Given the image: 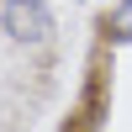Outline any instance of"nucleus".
<instances>
[{
	"mask_svg": "<svg viewBox=\"0 0 132 132\" xmlns=\"http://www.w3.org/2000/svg\"><path fill=\"white\" fill-rule=\"evenodd\" d=\"M0 27H5L11 42L32 48V42L53 37V11L42 5V0H0Z\"/></svg>",
	"mask_w": 132,
	"mask_h": 132,
	"instance_id": "1",
	"label": "nucleus"
},
{
	"mask_svg": "<svg viewBox=\"0 0 132 132\" xmlns=\"http://www.w3.org/2000/svg\"><path fill=\"white\" fill-rule=\"evenodd\" d=\"M106 37L111 42H132V0H122V5L106 16Z\"/></svg>",
	"mask_w": 132,
	"mask_h": 132,
	"instance_id": "2",
	"label": "nucleus"
}]
</instances>
